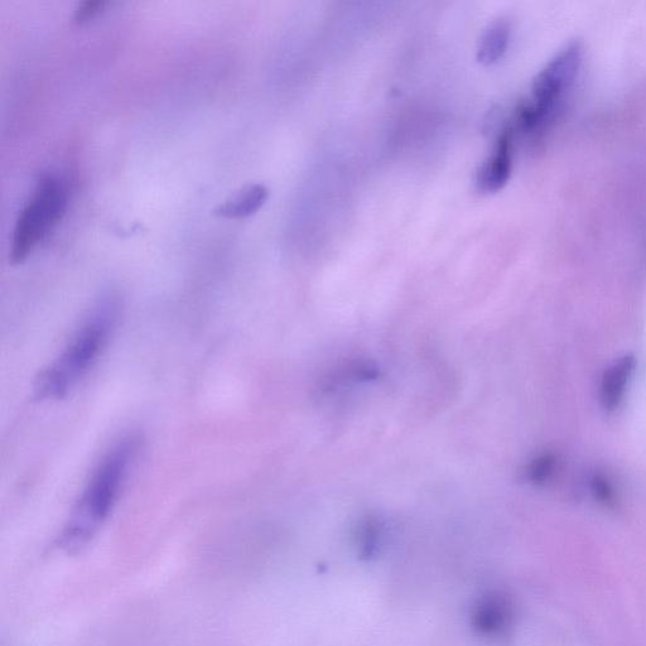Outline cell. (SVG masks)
Wrapping results in <instances>:
<instances>
[{"instance_id":"1","label":"cell","mask_w":646,"mask_h":646,"mask_svg":"<svg viewBox=\"0 0 646 646\" xmlns=\"http://www.w3.org/2000/svg\"><path fill=\"white\" fill-rule=\"evenodd\" d=\"M141 441L124 437L105 453L72 511L60 537V546L69 552L88 544L110 517L136 462Z\"/></svg>"},{"instance_id":"2","label":"cell","mask_w":646,"mask_h":646,"mask_svg":"<svg viewBox=\"0 0 646 646\" xmlns=\"http://www.w3.org/2000/svg\"><path fill=\"white\" fill-rule=\"evenodd\" d=\"M119 315L117 298L104 297L96 303L65 349L38 375L37 399L60 400L71 393L100 358L117 327Z\"/></svg>"},{"instance_id":"3","label":"cell","mask_w":646,"mask_h":646,"mask_svg":"<svg viewBox=\"0 0 646 646\" xmlns=\"http://www.w3.org/2000/svg\"><path fill=\"white\" fill-rule=\"evenodd\" d=\"M67 188L59 177L46 175L37 183L35 194L19 214L14 228L11 260L14 264L26 260L65 215Z\"/></svg>"},{"instance_id":"4","label":"cell","mask_w":646,"mask_h":646,"mask_svg":"<svg viewBox=\"0 0 646 646\" xmlns=\"http://www.w3.org/2000/svg\"><path fill=\"white\" fill-rule=\"evenodd\" d=\"M582 60L581 43H568L535 77L530 101L544 117L552 120L564 95L576 83Z\"/></svg>"},{"instance_id":"5","label":"cell","mask_w":646,"mask_h":646,"mask_svg":"<svg viewBox=\"0 0 646 646\" xmlns=\"http://www.w3.org/2000/svg\"><path fill=\"white\" fill-rule=\"evenodd\" d=\"M513 129H505L495 143L494 151L477 172L476 183L479 190L494 194L508 183L513 167Z\"/></svg>"},{"instance_id":"6","label":"cell","mask_w":646,"mask_h":646,"mask_svg":"<svg viewBox=\"0 0 646 646\" xmlns=\"http://www.w3.org/2000/svg\"><path fill=\"white\" fill-rule=\"evenodd\" d=\"M268 196V188L260 183H255V185L244 187L238 194L216 207L214 212L215 215L225 219L248 218L265 204Z\"/></svg>"},{"instance_id":"7","label":"cell","mask_w":646,"mask_h":646,"mask_svg":"<svg viewBox=\"0 0 646 646\" xmlns=\"http://www.w3.org/2000/svg\"><path fill=\"white\" fill-rule=\"evenodd\" d=\"M511 27L505 19H498L490 24L482 35L477 50V60L480 64L489 66L498 62L508 50Z\"/></svg>"},{"instance_id":"8","label":"cell","mask_w":646,"mask_h":646,"mask_svg":"<svg viewBox=\"0 0 646 646\" xmlns=\"http://www.w3.org/2000/svg\"><path fill=\"white\" fill-rule=\"evenodd\" d=\"M633 364V360L626 358L615 365L607 374L604 389H602V393H604L602 400H604L606 408L611 409L619 406L625 387L628 385L631 371H633Z\"/></svg>"},{"instance_id":"9","label":"cell","mask_w":646,"mask_h":646,"mask_svg":"<svg viewBox=\"0 0 646 646\" xmlns=\"http://www.w3.org/2000/svg\"><path fill=\"white\" fill-rule=\"evenodd\" d=\"M505 611L498 600L481 602L475 614V624L482 633H494L503 626Z\"/></svg>"},{"instance_id":"10","label":"cell","mask_w":646,"mask_h":646,"mask_svg":"<svg viewBox=\"0 0 646 646\" xmlns=\"http://www.w3.org/2000/svg\"><path fill=\"white\" fill-rule=\"evenodd\" d=\"M105 0H85V2L80 3L77 6L75 11V22L84 23L93 19L96 14H99L101 11H104L106 7Z\"/></svg>"}]
</instances>
